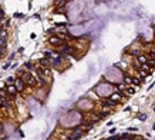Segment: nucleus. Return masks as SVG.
<instances>
[{"label":"nucleus","instance_id":"f257e3e1","mask_svg":"<svg viewBox=\"0 0 155 140\" xmlns=\"http://www.w3.org/2000/svg\"><path fill=\"white\" fill-rule=\"evenodd\" d=\"M81 120H83V117L77 110H70L67 115L61 117L60 123L63 124L64 127H74V126H77L78 123H81Z\"/></svg>","mask_w":155,"mask_h":140},{"label":"nucleus","instance_id":"f03ea898","mask_svg":"<svg viewBox=\"0 0 155 140\" xmlns=\"http://www.w3.org/2000/svg\"><path fill=\"white\" fill-rule=\"evenodd\" d=\"M104 77L108 79V82L118 83V84H120V83H123L124 74L121 73V70H120V69H117V67H110V69H107V70H105Z\"/></svg>","mask_w":155,"mask_h":140},{"label":"nucleus","instance_id":"7ed1b4c3","mask_svg":"<svg viewBox=\"0 0 155 140\" xmlns=\"http://www.w3.org/2000/svg\"><path fill=\"white\" fill-rule=\"evenodd\" d=\"M95 93L98 96H103V97L111 96L114 93V86H111L110 83H101V84H98L95 87Z\"/></svg>","mask_w":155,"mask_h":140},{"label":"nucleus","instance_id":"20e7f679","mask_svg":"<svg viewBox=\"0 0 155 140\" xmlns=\"http://www.w3.org/2000/svg\"><path fill=\"white\" fill-rule=\"evenodd\" d=\"M24 84H29V86H32V87H36L37 86V79H36V76L32 74L30 72H24V73L22 74V77H20Z\"/></svg>","mask_w":155,"mask_h":140},{"label":"nucleus","instance_id":"39448f33","mask_svg":"<svg viewBox=\"0 0 155 140\" xmlns=\"http://www.w3.org/2000/svg\"><path fill=\"white\" fill-rule=\"evenodd\" d=\"M77 107H78L80 110H91V109H93V102H91L90 99H87V97H83V99L78 100Z\"/></svg>","mask_w":155,"mask_h":140},{"label":"nucleus","instance_id":"423d86ee","mask_svg":"<svg viewBox=\"0 0 155 140\" xmlns=\"http://www.w3.org/2000/svg\"><path fill=\"white\" fill-rule=\"evenodd\" d=\"M49 43L51 44V46H54V47H61L63 44H65V40H63V39H60L58 36H51L49 39Z\"/></svg>","mask_w":155,"mask_h":140},{"label":"nucleus","instance_id":"0eeeda50","mask_svg":"<svg viewBox=\"0 0 155 140\" xmlns=\"http://www.w3.org/2000/svg\"><path fill=\"white\" fill-rule=\"evenodd\" d=\"M67 32H68L70 34H73V36H80V34H83L85 30H84L83 26H73V27L67 29Z\"/></svg>","mask_w":155,"mask_h":140},{"label":"nucleus","instance_id":"6e6552de","mask_svg":"<svg viewBox=\"0 0 155 140\" xmlns=\"http://www.w3.org/2000/svg\"><path fill=\"white\" fill-rule=\"evenodd\" d=\"M13 86H14V89L17 90V93H22V91H23V90L26 89L24 82H23V80H22L20 77H17L16 80H14V84H13Z\"/></svg>","mask_w":155,"mask_h":140},{"label":"nucleus","instance_id":"1a4fd4ad","mask_svg":"<svg viewBox=\"0 0 155 140\" xmlns=\"http://www.w3.org/2000/svg\"><path fill=\"white\" fill-rule=\"evenodd\" d=\"M121 97H123V93H121V91H120V93H113V94L110 96V100H111L113 103L117 104V103H120V102H121Z\"/></svg>","mask_w":155,"mask_h":140},{"label":"nucleus","instance_id":"9d476101","mask_svg":"<svg viewBox=\"0 0 155 140\" xmlns=\"http://www.w3.org/2000/svg\"><path fill=\"white\" fill-rule=\"evenodd\" d=\"M39 66L43 67V69H49V67H51L50 66V60L49 59H46V57H43V59L39 60Z\"/></svg>","mask_w":155,"mask_h":140},{"label":"nucleus","instance_id":"9b49d317","mask_svg":"<svg viewBox=\"0 0 155 140\" xmlns=\"http://www.w3.org/2000/svg\"><path fill=\"white\" fill-rule=\"evenodd\" d=\"M6 91H7L9 97H16L17 90L14 89V86H6Z\"/></svg>","mask_w":155,"mask_h":140},{"label":"nucleus","instance_id":"f8f14e48","mask_svg":"<svg viewBox=\"0 0 155 140\" xmlns=\"http://www.w3.org/2000/svg\"><path fill=\"white\" fill-rule=\"evenodd\" d=\"M148 60H149V59H148L147 56H145V54H139L138 57H137V63L142 66V65H145V63H147Z\"/></svg>","mask_w":155,"mask_h":140},{"label":"nucleus","instance_id":"ddd939ff","mask_svg":"<svg viewBox=\"0 0 155 140\" xmlns=\"http://www.w3.org/2000/svg\"><path fill=\"white\" fill-rule=\"evenodd\" d=\"M123 80H124V84H125V86H131V83H132V76H130V74H124Z\"/></svg>","mask_w":155,"mask_h":140},{"label":"nucleus","instance_id":"4468645a","mask_svg":"<svg viewBox=\"0 0 155 140\" xmlns=\"http://www.w3.org/2000/svg\"><path fill=\"white\" fill-rule=\"evenodd\" d=\"M34 65H33V62H30V60H29V62H26L24 63V69H27V70H33V69H34Z\"/></svg>","mask_w":155,"mask_h":140},{"label":"nucleus","instance_id":"2eb2a0df","mask_svg":"<svg viewBox=\"0 0 155 140\" xmlns=\"http://www.w3.org/2000/svg\"><path fill=\"white\" fill-rule=\"evenodd\" d=\"M103 106H104V107H107V106L113 107V106H115V103H113L110 99H107V100H104V102H103Z\"/></svg>","mask_w":155,"mask_h":140},{"label":"nucleus","instance_id":"dca6fc26","mask_svg":"<svg viewBox=\"0 0 155 140\" xmlns=\"http://www.w3.org/2000/svg\"><path fill=\"white\" fill-rule=\"evenodd\" d=\"M131 84H134V86H139V84H141V79L132 76V83H131Z\"/></svg>","mask_w":155,"mask_h":140},{"label":"nucleus","instance_id":"f3484780","mask_svg":"<svg viewBox=\"0 0 155 140\" xmlns=\"http://www.w3.org/2000/svg\"><path fill=\"white\" fill-rule=\"evenodd\" d=\"M138 119L141 120V122H145V120H147V115H145V113H144V115H139Z\"/></svg>","mask_w":155,"mask_h":140},{"label":"nucleus","instance_id":"a211bd4d","mask_svg":"<svg viewBox=\"0 0 155 140\" xmlns=\"http://www.w3.org/2000/svg\"><path fill=\"white\" fill-rule=\"evenodd\" d=\"M14 80H16L14 77H9L7 80H6V83H9V84H10V83H14Z\"/></svg>","mask_w":155,"mask_h":140},{"label":"nucleus","instance_id":"6ab92c4d","mask_svg":"<svg viewBox=\"0 0 155 140\" xmlns=\"http://www.w3.org/2000/svg\"><path fill=\"white\" fill-rule=\"evenodd\" d=\"M9 67H11V65H10V62H7V63H6V65L3 66V69H4V70H7Z\"/></svg>","mask_w":155,"mask_h":140},{"label":"nucleus","instance_id":"aec40b11","mask_svg":"<svg viewBox=\"0 0 155 140\" xmlns=\"http://www.w3.org/2000/svg\"><path fill=\"white\" fill-rule=\"evenodd\" d=\"M121 139V136H113V137H110L108 140H120Z\"/></svg>","mask_w":155,"mask_h":140},{"label":"nucleus","instance_id":"412c9836","mask_svg":"<svg viewBox=\"0 0 155 140\" xmlns=\"http://www.w3.org/2000/svg\"><path fill=\"white\" fill-rule=\"evenodd\" d=\"M138 127H128V132H137Z\"/></svg>","mask_w":155,"mask_h":140},{"label":"nucleus","instance_id":"4be33fe9","mask_svg":"<svg viewBox=\"0 0 155 140\" xmlns=\"http://www.w3.org/2000/svg\"><path fill=\"white\" fill-rule=\"evenodd\" d=\"M14 17H16V19H22L23 15H22V13H14Z\"/></svg>","mask_w":155,"mask_h":140},{"label":"nucleus","instance_id":"5701e85b","mask_svg":"<svg viewBox=\"0 0 155 140\" xmlns=\"http://www.w3.org/2000/svg\"><path fill=\"white\" fill-rule=\"evenodd\" d=\"M115 132H117V130H115L114 127H113V129H111V130H110V134H113V136H114V134H115Z\"/></svg>","mask_w":155,"mask_h":140},{"label":"nucleus","instance_id":"b1692460","mask_svg":"<svg viewBox=\"0 0 155 140\" xmlns=\"http://www.w3.org/2000/svg\"><path fill=\"white\" fill-rule=\"evenodd\" d=\"M14 56H16V54H14V53H11V54L9 56V60H11V59H14Z\"/></svg>","mask_w":155,"mask_h":140},{"label":"nucleus","instance_id":"393cba45","mask_svg":"<svg viewBox=\"0 0 155 140\" xmlns=\"http://www.w3.org/2000/svg\"><path fill=\"white\" fill-rule=\"evenodd\" d=\"M154 86H155V82L152 83V84H151V86H148V90H151V89H152V87H154Z\"/></svg>","mask_w":155,"mask_h":140},{"label":"nucleus","instance_id":"a878e982","mask_svg":"<svg viewBox=\"0 0 155 140\" xmlns=\"http://www.w3.org/2000/svg\"><path fill=\"white\" fill-rule=\"evenodd\" d=\"M0 107H3V100L0 99Z\"/></svg>","mask_w":155,"mask_h":140},{"label":"nucleus","instance_id":"bb28decb","mask_svg":"<svg viewBox=\"0 0 155 140\" xmlns=\"http://www.w3.org/2000/svg\"><path fill=\"white\" fill-rule=\"evenodd\" d=\"M1 132H3V127H1V124H0V134H1Z\"/></svg>","mask_w":155,"mask_h":140},{"label":"nucleus","instance_id":"cd10ccee","mask_svg":"<svg viewBox=\"0 0 155 140\" xmlns=\"http://www.w3.org/2000/svg\"><path fill=\"white\" fill-rule=\"evenodd\" d=\"M152 129H154V130H155V123H154V126H152Z\"/></svg>","mask_w":155,"mask_h":140},{"label":"nucleus","instance_id":"c85d7f7f","mask_svg":"<svg viewBox=\"0 0 155 140\" xmlns=\"http://www.w3.org/2000/svg\"><path fill=\"white\" fill-rule=\"evenodd\" d=\"M154 112H155V107H154Z\"/></svg>","mask_w":155,"mask_h":140}]
</instances>
